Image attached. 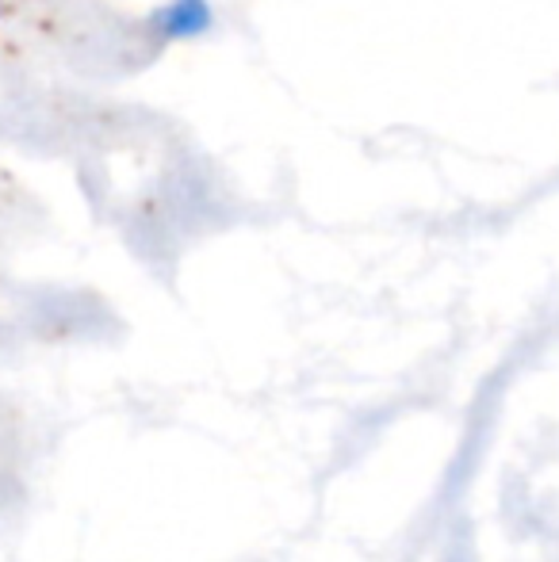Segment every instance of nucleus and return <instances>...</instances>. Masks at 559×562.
<instances>
[{
  "instance_id": "1",
  "label": "nucleus",
  "mask_w": 559,
  "mask_h": 562,
  "mask_svg": "<svg viewBox=\"0 0 559 562\" xmlns=\"http://www.w3.org/2000/svg\"><path fill=\"white\" fill-rule=\"evenodd\" d=\"M215 20L211 0H157L146 12V35L161 46L200 43L215 31Z\"/></svg>"
},
{
  "instance_id": "2",
  "label": "nucleus",
  "mask_w": 559,
  "mask_h": 562,
  "mask_svg": "<svg viewBox=\"0 0 559 562\" xmlns=\"http://www.w3.org/2000/svg\"><path fill=\"white\" fill-rule=\"evenodd\" d=\"M0 15H4V0H0Z\"/></svg>"
}]
</instances>
